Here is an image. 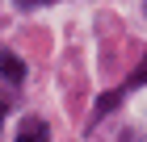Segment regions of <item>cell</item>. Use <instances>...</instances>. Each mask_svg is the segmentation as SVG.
Returning a JSON list of instances; mask_svg holds the SVG:
<instances>
[{"mask_svg": "<svg viewBox=\"0 0 147 142\" xmlns=\"http://www.w3.org/2000/svg\"><path fill=\"white\" fill-rule=\"evenodd\" d=\"M21 4H25V9H30V4H38V0H21Z\"/></svg>", "mask_w": 147, "mask_h": 142, "instance_id": "cell-5", "label": "cell"}, {"mask_svg": "<svg viewBox=\"0 0 147 142\" xmlns=\"http://www.w3.org/2000/svg\"><path fill=\"white\" fill-rule=\"evenodd\" d=\"M139 84H147V55H143V63H139V71L130 75V88H139Z\"/></svg>", "mask_w": 147, "mask_h": 142, "instance_id": "cell-3", "label": "cell"}, {"mask_svg": "<svg viewBox=\"0 0 147 142\" xmlns=\"http://www.w3.org/2000/svg\"><path fill=\"white\" fill-rule=\"evenodd\" d=\"M17 142H51V134H46V121L25 117V121H21V134H17Z\"/></svg>", "mask_w": 147, "mask_h": 142, "instance_id": "cell-2", "label": "cell"}, {"mask_svg": "<svg viewBox=\"0 0 147 142\" xmlns=\"http://www.w3.org/2000/svg\"><path fill=\"white\" fill-rule=\"evenodd\" d=\"M0 75L9 79V84H21L25 79V63L13 55V50H0Z\"/></svg>", "mask_w": 147, "mask_h": 142, "instance_id": "cell-1", "label": "cell"}, {"mask_svg": "<svg viewBox=\"0 0 147 142\" xmlns=\"http://www.w3.org/2000/svg\"><path fill=\"white\" fill-rule=\"evenodd\" d=\"M4 113H9V105H4V100H0V125H4Z\"/></svg>", "mask_w": 147, "mask_h": 142, "instance_id": "cell-4", "label": "cell"}]
</instances>
